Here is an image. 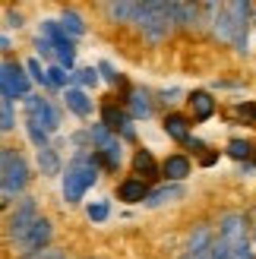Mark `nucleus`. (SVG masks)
<instances>
[{
  "mask_svg": "<svg viewBox=\"0 0 256 259\" xmlns=\"http://www.w3.org/2000/svg\"><path fill=\"white\" fill-rule=\"evenodd\" d=\"M95 73H98V79H105V82H111V85L120 82V73L114 70V63H108V60H101L98 67H95Z\"/></svg>",
  "mask_w": 256,
  "mask_h": 259,
  "instance_id": "nucleus-32",
  "label": "nucleus"
},
{
  "mask_svg": "<svg viewBox=\"0 0 256 259\" xmlns=\"http://www.w3.org/2000/svg\"><path fill=\"white\" fill-rule=\"evenodd\" d=\"M0 98L10 101V92H7V79H4V73H0ZM10 105H13V101H10Z\"/></svg>",
  "mask_w": 256,
  "mask_h": 259,
  "instance_id": "nucleus-39",
  "label": "nucleus"
},
{
  "mask_svg": "<svg viewBox=\"0 0 256 259\" xmlns=\"http://www.w3.org/2000/svg\"><path fill=\"white\" fill-rule=\"evenodd\" d=\"M13 126H16V108H13L10 101H4V98H0V133H4V130L10 133Z\"/></svg>",
  "mask_w": 256,
  "mask_h": 259,
  "instance_id": "nucleus-31",
  "label": "nucleus"
},
{
  "mask_svg": "<svg viewBox=\"0 0 256 259\" xmlns=\"http://www.w3.org/2000/svg\"><path fill=\"white\" fill-rule=\"evenodd\" d=\"M38 215H41V212H38V199L29 196V193L13 202V209H10V215H7V228H4L10 247H16V243H19L25 234H29V228L35 225Z\"/></svg>",
  "mask_w": 256,
  "mask_h": 259,
  "instance_id": "nucleus-4",
  "label": "nucleus"
},
{
  "mask_svg": "<svg viewBox=\"0 0 256 259\" xmlns=\"http://www.w3.org/2000/svg\"><path fill=\"white\" fill-rule=\"evenodd\" d=\"M228 155L237 158V161H247L250 155H253V146H250L247 139H231V142H228Z\"/></svg>",
  "mask_w": 256,
  "mask_h": 259,
  "instance_id": "nucleus-30",
  "label": "nucleus"
},
{
  "mask_svg": "<svg viewBox=\"0 0 256 259\" xmlns=\"http://www.w3.org/2000/svg\"><path fill=\"white\" fill-rule=\"evenodd\" d=\"M215 237H219L228 250H234L237 243L247 237V215H240V212H228V215H222Z\"/></svg>",
  "mask_w": 256,
  "mask_h": 259,
  "instance_id": "nucleus-9",
  "label": "nucleus"
},
{
  "mask_svg": "<svg viewBox=\"0 0 256 259\" xmlns=\"http://www.w3.org/2000/svg\"><path fill=\"white\" fill-rule=\"evenodd\" d=\"M98 171H101V161H98L95 152H76L70 158V164L63 167V174H60L63 177V199L70 205L82 202V196L95 187Z\"/></svg>",
  "mask_w": 256,
  "mask_h": 259,
  "instance_id": "nucleus-1",
  "label": "nucleus"
},
{
  "mask_svg": "<svg viewBox=\"0 0 256 259\" xmlns=\"http://www.w3.org/2000/svg\"><path fill=\"white\" fill-rule=\"evenodd\" d=\"M225 13H228V22H231V45H234V51L247 54V32H250L253 4L234 0V4H225Z\"/></svg>",
  "mask_w": 256,
  "mask_h": 259,
  "instance_id": "nucleus-7",
  "label": "nucleus"
},
{
  "mask_svg": "<svg viewBox=\"0 0 256 259\" xmlns=\"http://www.w3.org/2000/svg\"><path fill=\"white\" fill-rule=\"evenodd\" d=\"M133 171L139 174V180H149V177H158V161L152 158V152L139 149L133 155Z\"/></svg>",
  "mask_w": 256,
  "mask_h": 259,
  "instance_id": "nucleus-21",
  "label": "nucleus"
},
{
  "mask_svg": "<svg viewBox=\"0 0 256 259\" xmlns=\"http://www.w3.org/2000/svg\"><path fill=\"white\" fill-rule=\"evenodd\" d=\"M101 10L111 16V22H133L136 4H101Z\"/></svg>",
  "mask_w": 256,
  "mask_h": 259,
  "instance_id": "nucleus-24",
  "label": "nucleus"
},
{
  "mask_svg": "<svg viewBox=\"0 0 256 259\" xmlns=\"http://www.w3.org/2000/svg\"><path fill=\"white\" fill-rule=\"evenodd\" d=\"M253 250H256V247H253Z\"/></svg>",
  "mask_w": 256,
  "mask_h": 259,
  "instance_id": "nucleus-45",
  "label": "nucleus"
},
{
  "mask_svg": "<svg viewBox=\"0 0 256 259\" xmlns=\"http://www.w3.org/2000/svg\"><path fill=\"white\" fill-rule=\"evenodd\" d=\"M63 105H67V111H73L76 117H92V98H89V92H82V89H63Z\"/></svg>",
  "mask_w": 256,
  "mask_h": 259,
  "instance_id": "nucleus-10",
  "label": "nucleus"
},
{
  "mask_svg": "<svg viewBox=\"0 0 256 259\" xmlns=\"http://www.w3.org/2000/svg\"><path fill=\"white\" fill-rule=\"evenodd\" d=\"M25 67V76H29V82H35V85H41V89H48V76H45V67H41V60L38 57H29L22 63Z\"/></svg>",
  "mask_w": 256,
  "mask_h": 259,
  "instance_id": "nucleus-27",
  "label": "nucleus"
},
{
  "mask_svg": "<svg viewBox=\"0 0 256 259\" xmlns=\"http://www.w3.org/2000/svg\"><path fill=\"white\" fill-rule=\"evenodd\" d=\"M237 111L244 114L247 120H253V126H256V105H253V101H247V105H237Z\"/></svg>",
  "mask_w": 256,
  "mask_h": 259,
  "instance_id": "nucleus-37",
  "label": "nucleus"
},
{
  "mask_svg": "<svg viewBox=\"0 0 256 259\" xmlns=\"http://www.w3.org/2000/svg\"><path fill=\"white\" fill-rule=\"evenodd\" d=\"M190 108H193L196 120H209L215 114V98L209 92H193V95H190Z\"/></svg>",
  "mask_w": 256,
  "mask_h": 259,
  "instance_id": "nucleus-22",
  "label": "nucleus"
},
{
  "mask_svg": "<svg viewBox=\"0 0 256 259\" xmlns=\"http://www.w3.org/2000/svg\"><path fill=\"white\" fill-rule=\"evenodd\" d=\"M7 25H10V29H22V13L19 10H7Z\"/></svg>",
  "mask_w": 256,
  "mask_h": 259,
  "instance_id": "nucleus-36",
  "label": "nucleus"
},
{
  "mask_svg": "<svg viewBox=\"0 0 256 259\" xmlns=\"http://www.w3.org/2000/svg\"><path fill=\"white\" fill-rule=\"evenodd\" d=\"M181 196H184V187H181V184H168V187L149 190L146 205H149V209H158V205H164V202H174V199H181Z\"/></svg>",
  "mask_w": 256,
  "mask_h": 259,
  "instance_id": "nucleus-18",
  "label": "nucleus"
},
{
  "mask_svg": "<svg viewBox=\"0 0 256 259\" xmlns=\"http://www.w3.org/2000/svg\"><path fill=\"white\" fill-rule=\"evenodd\" d=\"M70 85L73 89H95L98 85V73H95V67H82V70H73L70 73Z\"/></svg>",
  "mask_w": 256,
  "mask_h": 259,
  "instance_id": "nucleus-25",
  "label": "nucleus"
},
{
  "mask_svg": "<svg viewBox=\"0 0 256 259\" xmlns=\"http://www.w3.org/2000/svg\"><path fill=\"white\" fill-rule=\"evenodd\" d=\"M117 196L123 199V202H146V196H149V184L146 180H139V177H130V180H123V184L117 187Z\"/></svg>",
  "mask_w": 256,
  "mask_h": 259,
  "instance_id": "nucleus-17",
  "label": "nucleus"
},
{
  "mask_svg": "<svg viewBox=\"0 0 256 259\" xmlns=\"http://www.w3.org/2000/svg\"><path fill=\"white\" fill-rule=\"evenodd\" d=\"M7 51H10V38L0 35V54H7Z\"/></svg>",
  "mask_w": 256,
  "mask_h": 259,
  "instance_id": "nucleus-42",
  "label": "nucleus"
},
{
  "mask_svg": "<svg viewBox=\"0 0 256 259\" xmlns=\"http://www.w3.org/2000/svg\"><path fill=\"white\" fill-rule=\"evenodd\" d=\"M158 174L168 177L171 184H181V180L190 177V158H187V155H168L164 164L158 167Z\"/></svg>",
  "mask_w": 256,
  "mask_h": 259,
  "instance_id": "nucleus-11",
  "label": "nucleus"
},
{
  "mask_svg": "<svg viewBox=\"0 0 256 259\" xmlns=\"http://www.w3.org/2000/svg\"><path fill=\"white\" fill-rule=\"evenodd\" d=\"M253 155H256V146H253Z\"/></svg>",
  "mask_w": 256,
  "mask_h": 259,
  "instance_id": "nucleus-44",
  "label": "nucleus"
},
{
  "mask_svg": "<svg viewBox=\"0 0 256 259\" xmlns=\"http://www.w3.org/2000/svg\"><path fill=\"white\" fill-rule=\"evenodd\" d=\"M22 105H25V120H32V123H38L45 130V133L51 136V133H57L60 130V111L51 105V101L45 98V95H29V98H22Z\"/></svg>",
  "mask_w": 256,
  "mask_h": 259,
  "instance_id": "nucleus-5",
  "label": "nucleus"
},
{
  "mask_svg": "<svg viewBox=\"0 0 256 259\" xmlns=\"http://www.w3.org/2000/svg\"><path fill=\"white\" fill-rule=\"evenodd\" d=\"M25 136H29V142L35 149H45V146H51V136L45 133L38 123H32V120H25Z\"/></svg>",
  "mask_w": 256,
  "mask_h": 259,
  "instance_id": "nucleus-29",
  "label": "nucleus"
},
{
  "mask_svg": "<svg viewBox=\"0 0 256 259\" xmlns=\"http://www.w3.org/2000/svg\"><path fill=\"white\" fill-rule=\"evenodd\" d=\"M86 133H89V146H95V152H98V149H101V146H105V142L114 136L105 123H92V126L86 130Z\"/></svg>",
  "mask_w": 256,
  "mask_h": 259,
  "instance_id": "nucleus-28",
  "label": "nucleus"
},
{
  "mask_svg": "<svg viewBox=\"0 0 256 259\" xmlns=\"http://www.w3.org/2000/svg\"><path fill=\"white\" fill-rule=\"evenodd\" d=\"M29 180H32V167L25 161V155L19 152L16 158L4 167V174H0V209H7V205H13L19 196H25Z\"/></svg>",
  "mask_w": 256,
  "mask_h": 259,
  "instance_id": "nucleus-3",
  "label": "nucleus"
},
{
  "mask_svg": "<svg viewBox=\"0 0 256 259\" xmlns=\"http://www.w3.org/2000/svg\"><path fill=\"white\" fill-rule=\"evenodd\" d=\"M120 133H123V139H133V136H136V126H133V120H130V123H126V126L120 130Z\"/></svg>",
  "mask_w": 256,
  "mask_h": 259,
  "instance_id": "nucleus-40",
  "label": "nucleus"
},
{
  "mask_svg": "<svg viewBox=\"0 0 256 259\" xmlns=\"http://www.w3.org/2000/svg\"><path fill=\"white\" fill-rule=\"evenodd\" d=\"M171 16L177 29H196L199 22V4H171Z\"/></svg>",
  "mask_w": 256,
  "mask_h": 259,
  "instance_id": "nucleus-15",
  "label": "nucleus"
},
{
  "mask_svg": "<svg viewBox=\"0 0 256 259\" xmlns=\"http://www.w3.org/2000/svg\"><path fill=\"white\" fill-rule=\"evenodd\" d=\"M181 259H209V250L206 253H184Z\"/></svg>",
  "mask_w": 256,
  "mask_h": 259,
  "instance_id": "nucleus-41",
  "label": "nucleus"
},
{
  "mask_svg": "<svg viewBox=\"0 0 256 259\" xmlns=\"http://www.w3.org/2000/svg\"><path fill=\"white\" fill-rule=\"evenodd\" d=\"M126 117H130V120H146V117H152V98H149V92L133 89L130 98H126Z\"/></svg>",
  "mask_w": 256,
  "mask_h": 259,
  "instance_id": "nucleus-12",
  "label": "nucleus"
},
{
  "mask_svg": "<svg viewBox=\"0 0 256 259\" xmlns=\"http://www.w3.org/2000/svg\"><path fill=\"white\" fill-rule=\"evenodd\" d=\"M250 25H256V7H253V16H250Z\"/></svg>",
  "mask_w": 256,
  "mask_h": 259,
  "instance_id": "nucleus-43",
  "label": "nucleus"
},
{
  "mask_svg": "<svg viewBox=\"0 0 256 259\" xmlns=\"http://www.w3.org/2000/svg\"><path fill=\"white\" fill-rule=\"evenodd\" d=\"M101 123H105L111 133H117V130H123L126 123H130V117H126V111H120L117 105L105 101V105H101Z\"/></svg>",
  "mask_w": 256,
  "mask_h": 259,
  "instance_id": "nucleus-20",
  "label": "nucleus"
},
{
  "mask_svg": "<svg viewBox=\"0 0 256 259\" xmlns=\"http://www.w3.org/2000/svg\"><path fill=\"white\" fill-rule=\"evenodd\" d=\"M57 25H60V32L67 35V38H73V41H76V38H82V35H86V19H82V16H79L76 10H70V7L60 13Z\"/></svg>",
  "mask_w": 256,
  "mask_h": 259,
  "instance_id": "nucleus-16",
  "label": "nucleus"
},
{
  "mask_svg": "<svg viewBox=\"0 0 256 259\" xmlns=\"http://www.w3.org/2000/svg\"><path fill=\"white\" fill-rule=\"evenodd\" d=\"M212 237H215L212 225H199L193 234H190V240H187V253H206L209 243H212Z\"/></svg>",
  "mask_w": 256,
  "mask_h": 259,
  "instance_id": "nucleus-23",
  "label": "nucleus"
},
{
  "mask_svg": "<svg viewBox=\"0 0 256 259\" xmlns=\"http://www.w3.org/2000/svg\"><path fill=\"white\" fill-rule=\"evenodd\" d=\"M51 240H54V225H51V218L38 215L35 225L29 228V234H25L16 247H13V253H16L19 259H22V256H32V253H38V250H48Z\"/></svg>",
  "mask_w": 256,
  "mask_h": 259,
  "instance_id": "nucleus-6",
  "label": "nucleus"
},
{
  "mask_svg": "<svg viewBox=\"0 0 256 259\" xmlns=\"http://www.w3.org/2000/svg\"><path fill=\"white\" fill-rule=\"evenodd\" d=\"M16 155H19V149H10V146H7V149H0V174H4V167H7L13 158H16Z\"/></svg>",
  "mask_w": 256,
  "mask_h": 259,
  "instance_id": "nucleus-35",
  "label": "nucleus"
},
{
  "mask_svg": "<svg viewBox=\"0 0 256 259\" xmlns=\"http://www.w3.org/2000/svg\"><path fill=\"white\" fill-rule=\"evenodd\" d=\"M108 202H95V205H89V209H86V215H89V222H105V218H108Z\"/></svg>",
  "mask_w": 256,
  "mask_h": 259,
  "instance_id": "nucleus-33",
  "label": "nucleus"
},
{
  "mask_svg": "<svg viewBox=\"0 0 256 259\" xmlns=\"http://www.w3.org/2000/svg\"><path fill=\"white\" fill-rule=\"evenodd\" d=\"M35 164H38V171H41L45 177H57V174H63V161H60V155H57L54 146L38 149V152H35Z\"/></svg>",
  "mask_w": 256,
  "mask_h": 259,
  "instance_id": "nucleus-13",
  "label": "nucleus"
},
{
  "mask_svg": "<svg viewBox=\"0 0 256 259\" xmlns=\"http://www.w3.org/2000/svg\"><path fill=\"white\" fill-rule=\"evenodd\" d=\"M187 146L193 149V152H199V149H206V142H202V139H193V136H190V139H187Z\"/></svg>",
  "mask_w": 256,
  "mask_h": 259,
  "instance_id": "nucleus-38",
  "label": "nucleus"
},
{
  "mask_svg": "<svg viewBox=\"0 0 256 259\" xmlns=\"http://www.w3.org/2000/svg\"><path fill=\"white\" fill-rule=\"evenodd\" d=\"M35 48H38V60H54V45H51V41L35 38Z\"/></svg>",
  "mask_w": 256,
  "mask_h": 259,
  "instance_id": "nucleus-34",
  "label": "nucleus"
},
{
  "mask_svg": "<svg viewBox=\"0 0 256 259\" xmlns=\"http://www.w3.org/2000/svg\"><path fill=\"white\" fill-rule=\"evenodd\" d=\"M133 22L139 25V32H143L152 45H158V41H164V38L171 35V29H174L171 4H136Z\"/></svg>",
  "mask_w": 256,
  "mask_h": 259,
  "instance_id": "nucleus-2",
  "label": "nucleus"
},
{
  "mask_svg": "<svg viewBox=\"0 0 256 259\" xmlns=\"http://www.w3.org/2000/svg\"><path fill=\"white\" fill-rule=\"evenodd\" d=\"M95 155H98L101 167H108V171H117V167H120V158H123V146H120V139H117V136H111Z\"/></svg>",
  "mask_w": 256,
  "mask_h": 259,
  "instance_id": "nucleus-14",
  "label": "nucleus"
},
{
  "mask_svg": "<svg viewBox=\"0 0 256 259\" xmlns=\"http://www.w3.org/2000/svg\"><path fill=\"white\" fill-rule=\"evenodd\" d=\"M45 76H48V89H70V73L57 63L45 67Z\"/></svg>",
  "mask_w": 256,
  "mask_h": 259,
  "instance_id": "nucleus-26",
  "label": "nucleus"
},
{
  "mask_svg": "<svg viewBox=\"0 0 256 259\" xmlns=\"http://www.w3.org/2000/svg\"><path fill=\"white\" fill-rule=\"evenodd\" d=\"M161 126H164V133H168L174 142H187L190 139V120L184 117V114H168Z\"/></svg>",
  "mask_w": 256,
  "mask_h": 259,
  "instance_id": "nucleus-19",
  "label": "nucleus"
},
{
  "mask_svg": "<svg viewBox=\"0 0 256 259\" xmlns=\"http://www.w3.org/2000/svg\"><path fill=\"white\" fill-rule=\"evenodd\" d=\"M0 73H4V79H7V92H10L13 105L32 95V82H29L25 67H22L19 60H4V63H0Z\"/></svg>",
  "mask_w": 256,
  "mask_h": 259,
  "instance_id": "nucleus-8",
  "label": "nucleus"
}]
</instances>
